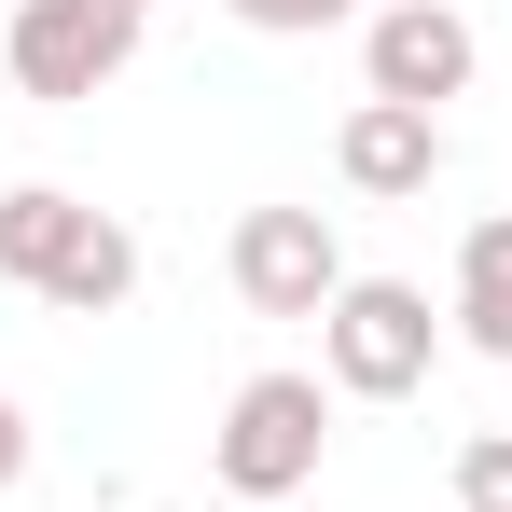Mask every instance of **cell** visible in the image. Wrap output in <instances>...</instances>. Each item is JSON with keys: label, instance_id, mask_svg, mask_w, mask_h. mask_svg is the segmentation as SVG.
<instances>
[{"label": "cell", "instance_id": "obj_1", "mask_svg": "<svg viewBox=\"0 0 512 512\" xmlns=\"http://www.w3.org/2000/svg\"><path fill=\"white\" fill-rule=\"evenodd\" d=\"M319 443H333V374H250L208 429V471L236 485V512H291L319 485Z\"/></svg>", "mask_w": 512, "mask_h": 512}, {"label": "cell", "instance_id": "obj_13", "mask_svg": "<svg viewBox=\"0 0 512 512\" xmlns=\"http://www.w3.org/2000/svg\"><path fill=\"white\" fill-rule=\"evenodd\" d=\"M125 14H153V0H125Z\"/></svg>", "mask_w": 512, "mask_h": 512}, {"label": "cell", "instance_id": "obj_8", "mask_svg": "<svg viewBox=\"0 0 512 512\" xmlns=\"http://www.w3.org/2000/svg\"><path fill=\"white\" fill-rule=\"evenodd\" d=\"M125 291H139V236H125L111 208H84V236H70V263L42 277V305H56V319H111Z\"/></svg>", "mask_w": 512, "mask_h": 512}, {"label": "cell", "instance_id": "obj_2", "mask_svg": "<svg viewBox=\"0 0 512 512\" xmlns=\"http://www.w3.org/2000/svg\"><path fill=\"white\" fill-rule=\"evenodd\" d=\"M443 346H457V319H429L416 277H346L319 319V374H333V402H416Z\"/></svg>", "mask_w": 512, "mask_h": 512}, {"label": "cell", "instance_id": "obj_11", "mask_svg": "<svg viewBox=\"0 0 512 512\" xmlns=\"http://www.w3.org/2000/svg\"><path fill=\"white\" fill-rule=\"evenodd\" d=\"M457 512H512V429H471L457 443Z\"/></svg>", "mask_w": 512, "mask_h": 512}, {"label": "cell", "instance_id": "obj_4", "mask_svg": "<svg viewBox=\"0 0 512 512\" xmlns=\"http://www.w3.org/2000/svg\"><path fill=\"white\" fill-rule=\"evenodd\" d=\"M222 277H236V305H250V319H333V291H346L333 208H250V222H236V250H222Z\"/></svg>", "mask_w": 512, "mask_h": 512}, {"label": "cell", "instance_id": "obj_5", "mask_svg": "<svg viewBox=\"0 0 512 512\" xmlns=\"http://www.w3.org/2000/svg\"><path fill=\"white\" fill-rule=\"evenodd\" d=\"M471 70H485V42H471L457 0H374L360 14V97L443 111V97H471Z\"/></svg>", "mask_w": 512, "mask_h": 512}, {"label": "cell", "instance_id": "obj_12", "mask_svg": "<svg viewBox=\"0 0 512 512\" xmlns=\"http://www.w3.org/2000/svg\"><path fill=\"white\" fill-rule=\"evenodd\" d=\"M14 485H28V416L0 402V499H14Z\"/></svg>", "mask_w": 512, "mask_h": 512}, {"label": "cell", "instance_id": "obj_6", "mask_svg": "<svg viewBox=\"0 0 512 512\" xmlns=\"http://www.w3.org/2000/svg\"><path fill=\"white\" fill-rule=\"evenodd\" d=\"M333 167H346V194H374V208H416L429 180H443V111L360 97V111L333 125Z\"/></svg>", "mask_w": 512, "mask_h": 512}, {"label": "cell", "instance_id": "obj_9", "mask_svg": "<svg viewBox=\"0 0 512 512\" xmlns=\"http://www.w3.org/2000/svg\"><path fill=\"white\" fill-rule=\"evenodd\" d=\"M70 236H84V194H56V180H14V194H0V277H14V291H42V277L70 263Z\"/></svg>", "mask_w": 512, "mask_h": 512}, {"label": "cell", "instance_id": "obj_7", "mask_svg": "<svg viewBox=\"0 0 512 512\" xmlns=\"http://www.w3.org/2000/svg\"><path fill=\"white\" fill-rule=\"evenodd\" d=\"M443 319L471 360H512V208H485L471 236H457V291H443Z\"/></svg>", "mask_w": 512, "mask_h": 512}, {"label": "cell", "instance_id": "obj_10", "mask_svg": "<svg viewBox=\"0 0 512 512\" xmlns=\"http://www.w3.org/2000/svg\"><path fill=\"white\" fill-rule=\"evenodd\" d=\"M236 28H263V42H319V28H360V0H222Z\"/></svg>", "mask_w": 512, "mask_h": 512}, {"label": "cell", "instance_id": "obj_3", "mask_svg": "<svg viewBox=\"0 0 512 512\" xmlns=\"http://www.w3.org/2000/svg\"><path fill=\"white\" fill-rule=\"evenodd\" d=\"M139 28H153V14H125V0H14L0 70H14V97H42V111H84L97 84H125Z\"/></svg>", "mask_w": 512, "mask_h": 512}]
</instances>
